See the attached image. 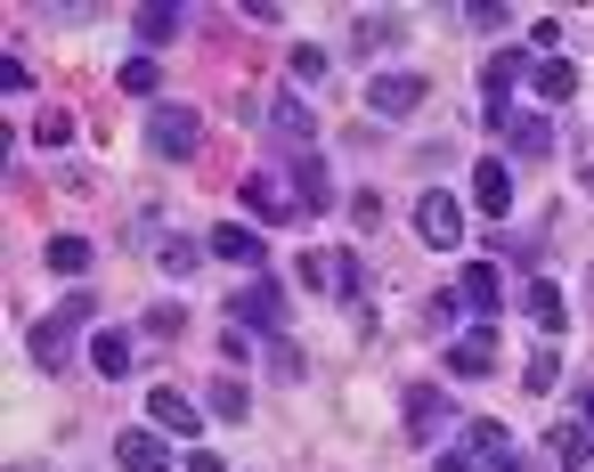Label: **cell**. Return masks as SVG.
Masks as SVG:
<instances>
[{"label":"cell","instance_id":"obj_20","mask_svg":"<svg viewBox=\"0 0 594 472\" xmlns=\"http://www.w3.org/2000/svg\"><path fill=\"white\" fill-rule=\"evenodd\" d=\"M505 139H514V155H521V163H538L546 147H554V131H546L538 114H514V131H505Z\"/></svg>","mask_w":594,"mask_h":472},{"label":"cell","instance_id":"obj_9","mask_svg":"<svg viewBox=\"0 0 594 472\" xmlns=\"http://www.w3.org/2000/svg\"><path fill=\"white\" fill-rule=\"evenodd\" d=\"M521 310H529V326H538L546 342H554L562 326H570V301H562V285H546V277H529V285H521Z\"/></svg>","mask_w":594,"mask_h":472},{"label":"cell","instance_id":"obj_32","mask_svg":"<svg viewBox=\"0 0 594 472\" xmlns=\"http://www.w3.org/2000/svg\"><path fill=\"white\" fill-rule=\"evenodd\" d=\"M188 472H229V464H220L212 448H196V457H188Z\"/></svg>","mask_w":594,"mask_h":472},{"label":"cell","instance_id":"obj_2","mask_svg":"<svg viewBox=\"0 0 594 472\" xmlns=\"http://www.w3.org/2000/svg\"><path fill=\"white\" fill-rule=\"evenodd\" d=\"M244 212H253V220H270V229H285V220H301L310 204H301V188H294V179L253 172V179H244Z\"/></svg>","mask_w":594,"mask_h":472},{"label":"cell","instance_id":"obj_24","mask_svg":"<svg viewBox=\"0 0 594 472\" xmlns=\"http://www.w3.org/2000/svg\"><path fill=\"white\" fill-rule=\"evenodd\" d=\"M392 41H399V17H359L351 50H366V57H375V50H392Z\"/></svg>","mask_w":594,"mask_h":472},{"label":"cell","instance_id":"obj_10","mask_svg":"<svg viewBox=\"0 0 594 472\" xmlns=\"http://www.w3.org/2000/svg\"><path fill=\"white\" fill-rule=\"evenodd\" d=\"M440 432H448V399L432 383H416V392H407V440H440Z\"/></svg>","mask_w":594,"mask_h":472},{"label":"cell","instance_id":"obj_35","mask_svg":"<svg viewBox=\"0 0 594 472\" xmlns=\"http://www.w3.org/2000/svg\"><path fill=\"white\" fill-rule=\"evenodd\" d=\"M514 472H546V464H538V457H521V464H514Z\"/></svg>","mask_w":594,"mask_h":472},{"label":"cell","instance_id":"obj_18","mask_svg":"<svg viewBox=\"0 0 594 472\" xmlns=\"http://www.w3.org/2000/svg\"><path fill=\"white\" fill-rule=\"evenodd\" d=\"M294 188H301V204H310V212H326V204H334V179H326L318 155H294Z\"/></svg>","mask_w":594,"mask_h":472},{"label":"cell","instance_id":"obj_36","mask_svg":"<svg viewBox=\"0 0 594 472\" xmlns=\"http://www.w3.org/2000/svg\"><path fill=\"white\" fill-rule=\"evenodd\" d=\"M586 188H594V163H586Z\"/></svg>","mask_w":594,"mask_h":472},{"label":"cell","instance_id":"obj_15","mask_svg":"<svg viewBox=\"0 0 594 472\" xmlns=\"http://www.w3.org/2000/svg\"><path fill=\"white\" fill-rule=\"evenodd\" d=\"M473 204L481 212H514V172L505 163H473Z\"/></svg>","mask_w":594,"mask_h":472},{"label":"cell","instance_id":"obj_29","mask_svg":"<svg viewBox=\"0 0 594 472\" xmlns=\"http://www.w3.org/2000/svg\"><path fill=\"white\" fill-rule=\"evenodd\" d=\"M122 90L147 98V90H155V57H131V66H122Z\"/></svg>","mask_w":594,"mask_h":472},{"label":"cell","instance_id":"obj_1","mask_svg":"<svg viewBox=\"0 0 594 472\" xmlns=\"http://www.w3.org/2000/svg\"><path fill=\"white\" fill-rule=\"evenodd\" d=\"M90 318H98V294H81V285H74V294L33 326V359H41V366H74V334H81Z\"/></svg>","mask_w":594,"mask_h":472},{"label":"cell","instance_id":"obj_23","mask_svg":"<svg viewBox=\"0 0 594 472\" xmlns=\"http://www.w3.org/2000/svg\"><path fill=\"white\" fill-rule=\"evenodd\" d=\"M179 25H188L179 9H139V41H147V50H163V41H179Z\"/></svg>","mask_w":594,"mask_h":472},{"label":"cell","instance_id":"obj_5","mask_svg":"<svg viewBox=\"0 0 594 472\" xmlns=\"http://www.w3.org/2000/svg\"><path fill=\"white\" fill-rule=\"evenodd\" d=\"M416 237L424 244H440V253H448V244H464V204L457 196H416Z\"/></svg>","mask_w":594,"mask_h":472},{"label":"cell","instance_id":"obj_6","mask_svg":"<svg viewBox=\"0 0 594 472\" xmlns=\"http://www.w3.org/2000/svg\"><path fill=\"white\" fill-rule=\"evenodd\" d=\"M448 375H457V383H481V375H497V334H488V326L457 334V342H448Z\"/></svg>","mask_w":594,"mask_h":472},{"label":"cell","instance_id":"obj_33","mask_svg":"<svg viewBox=\"0 0 594 472\" xmlns=\"http://www.w3.org/2000/svg\"><path fill=\"white\" fill-rule=\"evenodd\" d=\"M432 472H473V464H464V457H457V448H448V457H440Z\"/></svg>","mask_w":594,"mask_h":472},{"label":"cell","instance_id":"obj_26","mask_svg":"<svg viewBox=\"0 0 594 472\" xmlns=\"http://www.w3.org/2000/svg\"><path fill=\"white\" fill-rule=\"evenodd\" d=\"M554 457H562V464H586V457H594V432H586L579 416H570L562 432H554Z\"/></svg>","mask_w":594,"mask_h":472},{"label":"cell","instance_id":"obj_7","mask_svg":"<svg viewBox=\"0 0 594 472\" xmlns=\"http://www.w3.org/2000/svg\"><path fill=\"white\" fill-rule=\"evenodd\" d=\"M261 122H270V139H285V147H310V139H318V114L301 107V90H277Z\"/></svg>","mask_w":594,"mask_h":472},{"label":"cell","instance_id":"obj_31","mask_svg":"<svg viewBox=\"0 0 594 472\" xmlns=\"http://www.w3.org/2000/svg\"><path fill=\"white\" fill-rule=\"evenodd\" d=\"M270 366H277L285 383H301V351H294V342H270Z\"/></svg>","mask_w":594,"mask_h":472},{"label":"cell","instance_id":"obj_34","mask_svg":"<svg viewBox=\"0 0 594 472\" xmlns=\"http://www.w3.org/2000/svg\"><path fill=\"white\" fill-rule=\"evenodd\" d=\"M579 424H586V432H594V392H579Z\"/></svg>","mask_w":594,"mask_h":472},{"label":"cell","instance_id":"obj_13","mask_svg":"<svg viewBox=\"0 0 594 472\" xmlns=\"http://www.w3.org/2000/svg\"><path fill=\"white\" fill-rule=\"evenodd\" d=\"M114 464L122 472H172V448H163L155 432H122L114 440Z\"/></svg>","mask_w":594,"mask_h":472},{"label":"cell","instance_id":"obj_21","mask_svg":"<svg viewBox=\"0 0 594 472\" xmlns=\"http://www.w3.org/2000/svg\"><path fill=\"white\" fill-rule=\"evenodd\" d=\"M521 383H529V392H554V383H562V359H554V342H538V351L521 359Z\"/></svg>","mask_w":594,"mask_h":472},{"label":"cell","instance_id":"obj_3","mask_svg":"<svg viewBox=\"0 0 594 472\" xmlns=\"http://www.w3.org/2000/svg\"><path fill=\"white\" fill-rule=\"evenodd\" d=\"M147 139H155V155H163V163H188V155L204 147V122H196V107H155Z\"/></svg>","mask_w":594,"mask_h":472},{"label":"cell","instance_id":"obj_4","mask_svg":"<svg viewBox=\"0 0 594 472\" xmlns=\"http://www.w3.org/2000/svg\"><path fill=\"white\" fill-rule=\"evenodd\" d=\"M416 107H424V74H375V81H366V114L407 122Z\"/></svg>","mask_w":594,"mask_h":472},{"label":"cell","instance_id":"obj_12","mask_svg":"<svg viewBox=\"0 0 594 472\" xmlns=\"http://www.w3.org/2000/svg\"><path fill=\"white\" fill-rule=\"evenodd\" d=\"M457 301H464V310H481V318H497V310H505V285H497V270H488V261H473V270L457 277Z\"/></svg>","mask_w":594,"mask_h":472},{"label":"cell","instance_id":"obj_30","mask_svg":"<svg viewBox=\"0 0 594 472\" xmlns=\"http://www.w3.org/2000/svg\"><path fill=\"white\" fill-rule=\"evenodd\" d=\"M196 261H204V244H163V270H172V277H188Z\"/></svg>","mask_w":594,"mask_h":472},{"label":"cell","instance_id":"obj_8","mask_svg":"<svg viewBox=\"0 0 594 472\" xmlns=\"http://www.w3.org/2000/svg\"><path fill=\"white\" fill-rule=\"evenodd\" d=\"M229 310H237V326H261V334H277V326H285V294H277L270 277H253V285L229 301Z\"/></svg>","mask_w":594,"mask_h":472},{"label":"cell","instance_id":"obj_37","mask_svg":"<svg viewBox=\"0 0 594 472\" xmlns=\"http://www.w3.org/2000/svg\"><path fill=\"white\" fill-rule=\"evenodd\" d=\"M586 294H594V270H586Z\"/></svg>","mask_w":594,"mask_h":472},{"label":"cell","instance_id":"obj_16","mask_svg":"<svg viewBox=\"0 0 594 472\" xmlns=\"http://www.w3.org/2000/svg\"><path fill=\"white\" fill-rule=\"evenodd\" d=\"M147 416L163 424V432H196V399H188V392H172V383H155Z\"/></svg>","mask_w":594,"mask_h":472},{"label":"cell","instance_id":"obj_11","mask_svg":"<svg viewBox=\"0 0 594 472\" xmlns=\"http://www.w3.org/2000/svg\"><path fill=\"white\" fill-rule=\"evenodd\" d=\"M521 74H538V66H529L521 50H497V57H488V66H481V90H488V114H505V90H514Z\"/></svg>","mask_w":594,"mask_h":472},{"label":"cell","instance_id":"obj_22","mask_svg":"<svg viewBox=\"0 0 594 472\" xmlns=\"http://www.w3.org/2000/svg\"><path fill=\"white\" fill-rule=\"evenodd\" d=\"M50 270L57 277H81V270H90V237H50Z\"/></svg>","mask_w":594,"mask_h":472},{"label":"cell","instance_id":"obj_14","mask_svg":"<svg viewBox=\"0 0 594 472\" xmlns=\"http://www.w3.org/2000/svg\"><path fill=\"white\" fill-rule=\"evenodd\" d=\"M90 366H98V375H107V383H122V375H131V366H139L131 334H122V326H107V334L90 342Z\"/></svg>","mask_w":594,"mask_h":472},{"label":"cell","instance_id":"obj_25","mask_svg":"<svg viewBox=\"0 0 594 472\" xmlns=\"http://www.w3.org/2000/svg\"><path fill=\"white\" fill-rule=\"evenodd\" d=\"M204 407H212L220 424H244V407H253V399H244V383H212V392H204Z\"/></svg>","mask_w":594,"mask_h":472},{"label":"cell","instance_id":"obj_27","mask_svg":"<svg viewBox=\"0 0 594 472\" xmlns=\"http://www.w3.org/2000/svg\"><path fill=\"white\" fill-rule=\"evenodd\" d=\"M33 139H41V147H66V139H74V114H66V107H50V114L33 122Z\"/></svg>","mask_w":594,"mask_h":472},{"label":"cell","instance_id":"obj_17","mask_svg":"<svg viewBox=\"0 0 594 472\" xmlns=\"http://www.w3.org/2000/svg\"><path fill=\"white\" fill-rule=\"evenodd\" d=\"M529 81H538V98H546V107L579 98V66H570V57H538V74H529Z\"/></svg>","mask_w":594,"mask_h":472},{"label":"cell","instance_id":"obj_19","mask_svg":"<svg viewBox=\"0 0 594 472\" xmlns=\"http://www.w3.org/2000/svg\"><path fill=\"white\" fill-rule=\"evenodd\" d=\"M212 253H220V261H253V270H261V253H270V244L244 229V220H229V229H212Z\"/></svg>","mask_w":594,"mask_h":472},{"label":"cell","instance_id":"obj_28","mask_svg":"<svg viewBox=\"0 0 594 472\" xmlns=\"http://www.w3.org/2000/svg\"><path fill=\"white\" fill-rule=\"evenodd\" d=\"M301 81H326V50H310V41L294 50V90H301Z\"/></svg>","mask_w":594,"mask_h":472}]
</instances>
